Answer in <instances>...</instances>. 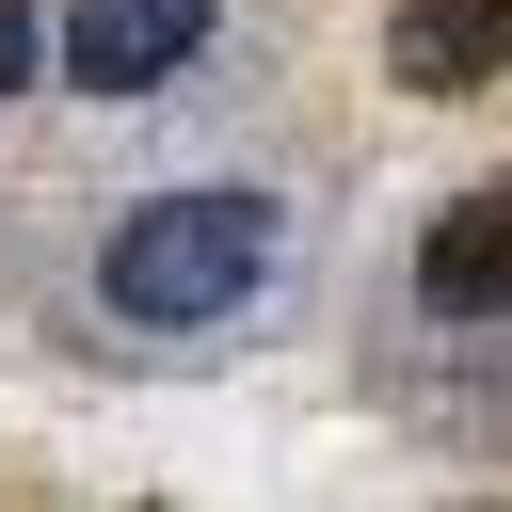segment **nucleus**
Here are the masks:
<instances>
[{"instance_id": "1", "label": "nucleus", "mask_w": 512, "mask_h": 512, "mask_svg": "<svg viewBox=\"0 0 512 512\" xmlns=\"http://www.w3.org/2000/svg\"><path fill=\"white\" fill-rule=\"evenodd\" d=\"M272 192H144L112 240H96V304L128 336H208L272 288Z\"/></svg>"}, {"instance_id": "2", "label": "nucleus", "mask_w": 512, "mask_h": 512, "mask_svg": "<svg viewBox=\"0 0 512 512\" xmlns=\"http://www.w3.org/2000/svg\"><path fill=\"white\" fill-rule=\"evenodd\" d=\"M208 16H224V0H80V16H64V80H80V96H144V80H176V64L208 48Z\"/></svg>"}, {"instance_id": "3", "label": "nucleus", "mask_w": 512, "mask_h": 512, "mask_svg": "<svg viewBox=\"0 0 512 512\" xmlns=\"http://www.w3.org/2000/svg\"><path fill=\"white\" fill-rule=\"evenodd\" d=\"M416 320H448V336L512 320V192L432 208V240H416Z\"/></svg>"}, {"instance_id": "4", "label": "nucleus", "mask_w": 512, "mask_h": 512, "mask_svg": "<svg viewBox=\"0 0 512 512\" xmlns=\"http://www.w3.org/2000/svg\"><path fill=\"white\" fill-rule=\"evenodd\" d=\"M512 64V0H400L384 16V80L400 96H480Z\"/></svg>"}, {"instance_id": "5", "label": "nucleus", "mask_w": 512, "mask_h": 512, "mask_svg": "<svg viewBox=\"0 0 512 512\" xmlns=\"http://www.w3.org/2000/svg\"><path fill=\"white\" fill-rule=\"evenodd\" d=\"M32 80V0H0V96Z\"/></svg>"}]
</instances>
